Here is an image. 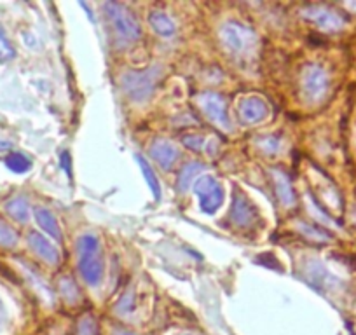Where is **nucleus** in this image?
Wrapping results in <instances>:
<instances>
[{"mask_svg":"<svg viewBox=\"0 0 356 335\" xmlns=\"http://www.w3.org/2000/svg\"><path fill=\"white\" fill-rule=\"evenodd\" d=\"M79 271L88 285H98L104 276V254L95 236H84L79 241Z\"/></svg>","mask_w":356,"mask_h":335,"instance_id":"nucleus-1","label":"nucleus"},{"mask_svg":"<svg viewBox=\"0 0 356 335\" xmlns=\"http://www.w3.org/2000/svg\"><path fill=\"white\" fill-rule=\"evenodd\" d=\"M105 9H107V19H111L112 28H114V32L118 33L121 39L133 40L138 37V23L133 19V16L129 15L122 6L107 4Z\"/></svg>","mask_w":356,"mask_h":335,"instance_id":"nucleus-2","label":"nucleus"},{"mask_svg":"<svg viewBox=\"0 0 356 335\" xmlns=\"http://www.w3.org/2000/svg\"><path fill=\"white\" fill-rule=\"evenodd\" d=\"M196 194L200 196L201 208L208 213H213L222 204V187L211 177H204L196 183Z\"/></svg>","mask_w":356,"mask_h":335,"instance_id":"nucleus-3","label":"nucleus"},{"mask_svg":"<svg viewBox=\"0 0 356 335\" xmlns=\"http://www.w3.org/2000/svg\"><path fill=\"white\" fill-rule=\"evenodd\" d=\"M29 243L30 246L35 250L37 255L42 257L44 261L51 262V264H58V262H60V255H58L56 248H54V246L51 245L44 236L37 234V232H32V234L29 236Z\"/></svg>","mask_w":356,"mask_h":335,"instance_id":"nucleus-4","label":"nucleus"},{"mask_svg":"<svg viewBox=\"0 0 356 335\" xmlns=\"http://www.w3.org/2000/svg\"><path fill=\"white\" fill-rule=\"evenodd\" d=\"M267 114V107L260 98H248L239 107V115L245 122H257Z\"/></svg>","mask_w":356,"mask_h":335,"instance_id":"nucleus-5","label":"nucleus"},{"mask_svg":"<svg viewBox=\"0 0 356 335\" xmlns=\"http://www.w3.org/2000/svg\"><path fill=\"white\" fill-rule=\"evenodd\" d=\"M152 156H154V159L157 161V163L161 164V166H164V168H170L171 164L175 163V161H177V157H178V154H177V149H175L173 145H171V143H168V142H163V140H161V142H156L152 145Z\"/></svg>","mask_w":356,"mask_h":335,"instance_id":"nucleus-6","label":"nucleus"},{"mask_svg":"<svg viewBox=\"0 0 356 335\" xmlns=\"http://www.w3.org/2000/svg\"><path fill=\"white\" fill-rule=\"evenodd\" d=\"M252 33L245 28V26H239V25H229L225 26L224 30V37L227 40V44L234 49H243L248 42V37Z\"/></svg>","mask_w":356,"mask_h":335,"instance_id":"nucleus-7","label":"nucleus"},{"mask_svg":"<svg viewBox=\"0 0 356 335\" xmlns=\"http://www.w3.org/2000/svg\"><path fill=\"white\" fill-rule=\"evenodd\" d=\"M35 218H37V222H39L40 227H42L47 234H51L54 239H56V241H60L61 231H60V227H58L56 218L53 217V213H51V211L44 210V208H37Z\"/></svg>","mask_w":356,"mask_h":335,"instance_id":"nucleus-8","label":"nucleus"},{"mask_svg":"<svg viewBox=\"0 0 356 335\" xmlns=\"http://www.w3.org/2000/svg\"><path fill=\"white\" fill-rule=\"evenodd\" d=\"M204 108H207V114L213 119L215 122H220V124L227 126V114H225V105L220 98L217 97H208L204 100Z\"/></svg>","mask_w":356,"mask_h":335,"instance_id":"nucleus-9","label":"nucleus"},{"mask_svg":"<svg viewBox=\"0 0 356 335\" xmlns=\"http://www.w3.org/2000/svg\"><path fill=\"white\" fill-rule=\"evenodd\" d=\"M6 166L15 173H26L32 168V161L25 156V154L13 152L6 157Z\"/></svg>","mask_w":356,"mask_h":335,"instance_id":"nucleus-10","label":"nucleus"},{"mask_svg":"<svg viewBox=\"0 0 356 335\" xmlns=\"http://www.w3.org/2000/svg\"><path fill=\"white\" fill-rule=\"evenodd\" d=\"M6 210L18 222H26V218H29V204H26V201L23 197H16V199L9 201Z\"/></svg>","mask_w":356,"mask_h":335,"instance_id":"nucleus-11","label":"nucleus"},{"mask_svg":"<svg viewBox=\"0 0 356 335\" xmlns=\"http://www.w3.org/2000/svg\"><path fill=\"white\" fill-rule=\"evenodd\" d=\"M149 22L157 33H163V35H171L173 33V23L163 13H152L149 16Z\"/></svg>","mask_w":356,"mask_h":335,"instance_id":"nucleus-12","label":"nucleus"},{"mask_svg":"<svg viewBox=\"0 0 356 335\" xmlns=\"http://www.w3.org/2000/svg\"><path fill=\"white\" fill-rule=\"evenodd\" d=\"M138 163H140V166H142V172H143V175H145L147 182H149L150 189H152L154 197H156V199H159V197H161V186H159V182H157V177L154 175V172L150 170L149 163H147V161L143 159L142 156H138Z\"/></svg>","mask_w":356,"mask_h":335,"instance_id":"nucleus-13","label":"nucleus"},{"mask_svg":"<svg viewBox=\"0 0 356 335\" xmlns=\"http://www.w3.org/2000/svg\"><path fill=\"white\" fill-rule=\"evenodd\" d=\"M16 241H18L16 232L4 222H0V246H15Z\"/></svg>","mask_w":356,"mask_h":335,"instance_id":"nucleus-14","label":"nucleus"},{"mask_svg":"<svg viewBox=\"0 0 356 335\" xmlns=\"http://www.w3.org/2000/svg\"><path fill=\"white\" fill-rule=\"evenodd\" d=\"M15 56V49L9 44V40L6 39L4 32H0V61H8Z\"/></svg>","mask_w":356,"mask_h":335,"instance_id":"nucleus-15","label":"nucleus"},{"mask_svg":"<svg viewBox=\"0 0 356 335\" xmlns=\"http://www.w3.org/2000/svg\"><path fill=\"white\" fill-rule=\"evenodd\" d=\"M197 166H200V164H194V166H187V173L186 172L182 173V179H180V186H182V189H186L187 183H189V182H187V180H189L191 177H193L194 173H196L197 170H200V168H197Z\"/></svg>","mask_w":356,"mask_h":335,"instance_id":"nucleus-16","label":"nucleus"},{"mask_svg":"<svg viewBox=\"0 0 356 335\" xmlns=\"http://www.w3.org/2000/svg\"><path fill=\"white\" fill-rule=\"evenodd\" d=\"M82 335H93V328H91V325L86 323L84 327H82Z\"/></svg>","mask_w":356,"mask_h":335,"instance_id":"nucleus-17","label":"nucleus"},{"mask_svg":"<svg viewBox=\"0 0 356 335\" xmlns=\"http://www.w3.org/2000/svg\"><path fill=\"white\" fill-rule=\"evenodd\" d=\"M115 335H135V334H129V332H115Z\"/></svg>","mask_w":356,"mask_h":335,"instance_id":"nucleus-18","label":"nucleus"}]
</instances>
